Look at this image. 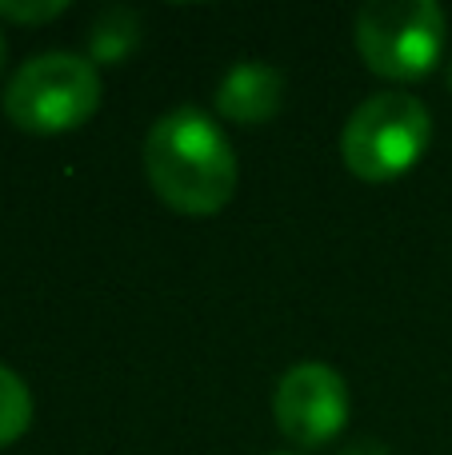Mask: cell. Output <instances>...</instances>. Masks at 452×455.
Here are the masks:
<instances>
[{"mask_svg":"<svg viewBox=\"0 0 452 455\" xmlns=\"http://www.w3.org/2000/svg\"><path fill=\"white\" fill-rule=\"evenodd\" d=\"M285 104V76L264 60H237L216 84V108L232 124H269Z\"/></svg>","mask_w":452,"mask_h":455,"instance_id":"8992f818","label":"cell"},{"mask_svg":"<svg viewBox=\"0 0 452 455\" xmlns=\"http://www.w3.org/2000/svg\"><path fill=\"white\" fill-rule=\"evenodd\" d=\"M272 411L296 448L333 443L349 424V384L328 363H296L280 376Z\"/></svg>","mask_w":452,"mask_h":455,"instance_id":"5b68a950","label":"cell"},{"mask_svg":"<svg viewBox=\"0 0 452 455\" xmlns=\"http://www.w3.org/2000/svg\"><path fill=\"white\" fill-rule=\"evenodd\" d=\"M341 455H389V448L376 443V440H357V443H349Z\"/></svg>","mask_w":452,"mask_h":455,"instance_id":"30bf717a","label":"cell"},{"mask_svg":"<svg viewBox=\"0 0 452 455\" xmlns=\"http://www.w3.org/2000/svg\"><path fill=\"white\" fill-rule=\"evenodd\" d=\"M64 0H44V4H12V0H0V16L4 20H20V24H44L52 16L64 12Z\"/></svg>","mask_w":452,"mask_h":455,"instance_id":"9c48e42d","label":"cell"},{"mask_svg":"<svg viewBox=\"0 0 452 455\" xmlns=\"http://www.w3.org/2000/svg\"><path fill=\"white\" fill-rule=\"evenodd\" d=\"M141 44V12L125 4L104 8L88 32V60L93 64H120Z\"/></svg>","mask_w":452,"mask_h":455,"instance_id":"52a82bcc","label":"cell"},{"mask_svg":"<svg viewBox=\"0 0 452 455\" xmlns=\"http://www.w3.org/2000/svg\"><path fill=\"white\" fill-rule=\"evenodd\" d=\"M101 72L88 56L40 52L12 72L4 88V116L32 136L72 132L101 108Z\"/></svg>","mask_w":452,"mask_h":455,"instance_id":"7a4b0ae2","label":"cell"},{"mask_svg":"<svg viewBox=\"0 0 452 455\" xmlns=\"http://www.w3.org/2000/svg\"><path fill=\"white\" fill-rule=\"evenodd\" d=\"M0 68H4V36H0Z\"/></svg>","mask_w":452,"mask_h":455,"instance_id":"8fae6325","label":"cell"},{"mask_svg":"<svg viewBox=\"0 0 452 455\" xmlns=\"http://www.w3.org/2000/svg\"><path fill=\"white\" fill-rule=\"evenodd\" d=\"M432 140V116L408 92H376L352 108L341 132V156L352 176L384 184L405 176Z\"/></svg>","mask_w":452,"mask_h":455,"instance_id":"3957f363","label":"cell"},{"mask_svg":"<svg viewBox=\"0 0 452 455\" xmlns=\"http://www.w3.org/2000/svg\"><path fill=\"white\" fill-rule=\"evenodd\" d=\"M448 24L432 0H368L352 20L357 52L376 76L421 80L445 52Z\"/></svg>","mask_w":452,"mask_h":455,"instance_id":"277c9868","label":"cell"},{"mask_svg":"<svg viewBox=\"0 0 452 455\" xmlns=\"http://www.w3.org/2000/svg\"><path fill=\"white\" fill-rule=\"evenodd\" d=\"M448 88H452V68H448Z\"/></svg>","mask_w":452,"mask_h":455,"instance_id":"7c38bea8","label":"cell"},{"mask_svg":"<svg viewBox=\"0 0 452 455\" xmlns=\"http://www.w3.org/2000/svg\"><path fill=\"white\" fill-rule=\"evenodd\" d=\"M144 172L168 208L213 216L237 192V152L213 116L200 108H173L144 140Z\"/></svg>","mask_w":452,"mask_h":455,"instance_id":"6da1fadb","label":"cell"},{"mask_svg":"<svg viewBox=\"0 0 452 455\" xmlns=\"http://www.w3.org/2000/svg\"><path fill=\"white\" fill-rule=\"evenodd\" d=\"M32 424V392L12 368L0 363V448L16 443Z\"/></svg>","mask_w":452,"mask_h":455,"instance_id":"ba28073f","label":"cell"}]
</instances>
